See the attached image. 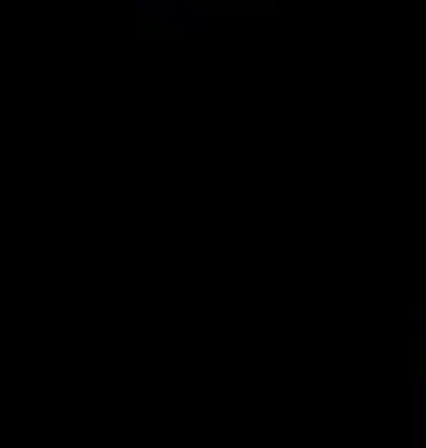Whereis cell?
Wrapping results in <instances>:
<instances>
[{
    "mask_svg": "<svg viewBox=\"0 0 426 448\" xmlns=\"http://www.w3.org/2000/svg\"><path fill=\"white\" fill-rule=\"evenodd\" d=\"M164 22H168V26H181V30H190V35H203V30H207V13H203L199 5H186V0H177Z\"/></svg>",
    "mask_w": 426,
    "mask_h": 448,
    "instance_id": "cell-1",
    "label": "cell"
},
{
    "mask_svg": "<svg viewBox=\"0 0 426 448\" xmlns=\"http://www.w3.org/2000/svg\"><path fill=\"white\" fill-rule=\"evenodd\" d=\"M414 440H422V383L414 388Z\"/></svg>",
    "mask_w": 426,
    "mask_h": 448,
    "instance_id": "cell-2",
    "label": "cell"
},
{
    "mask_svg": "<svg viewBox=\"0 0 426 448\" xmlns=\"http://www.w3.org/2000/svg\"><path fill=\"white\" fill-rule=\"evenodd\" d=\"M422 345H426V341H422Z\"/></svg>",
    "mask_w": 426,
    "mask_h": 448,
    "instance_id": "cell-3",
    "label": "cell"
}]
</instances>
